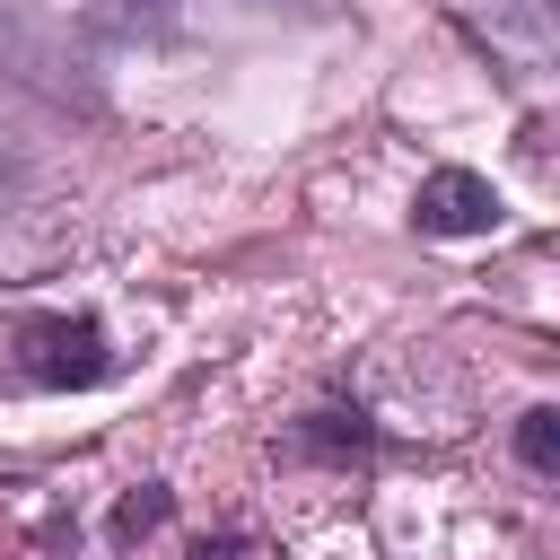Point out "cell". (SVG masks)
<instances>
[{"mask_svg":"<svg viewBox=\"0 0 560 560\" xmlns=\"http://www.w3.org/2000/svg\"><path fill=\"white\" fill-rule=\"evenodd\" d=\"M114 376V341L96 315L18 306L0 315V394H88Z\"/></svg>","mask_w":560,"mask_h":560,"instance_id":"obj_1","label":"cell"},{"mask_svg":"<svg viewBox=\"0 0 560 560\" xmlns=\"http://www.w3.org/2000/svg\"><path fill=\"white\" fill-rule=\"evenodd\" d=\"M289 455H298V464H368V455H376V420H368V411H341V402H332V411H306V420L289 429Z\"/></svg>","mask_w":560,"mask_h":560,"instance_id":"obj_5","label":"cell"},{"mask_svg":"<svg viewBox=\"0 0 560 560\" xmlns=\"http://www.w3.org/2000/svg\"><path fill=\"white\" fill-rule=\"evenodd\" d=\"M516 464L560 481V402H534V411L516 420Z\"/></svg>","mask_w":560,"mask_h":560,"instance_id":"obj_7","label":"cell"},{"mask_svg":"<svg viewBox=\"0 0 560 560\" xmlns=\"http://www.w3.org/2000/svg\"><path fill=\"white\" fill-rule=\"evenodd\" d=\"M499 219H508V201H499V184L472 175V166H429L420 192H411V228H420V236H490Z\"/></svg>","mask_w":560,"mask_h":560,"instance_id":"obj_3","label":"cell"},{"mask_svg":"<svg viewBox=\"0 0 560 560\" xmlns=\"http://www.w3.org/2000/svg\"><path fill=\"white\" fill-rule=\"evenodd\" d=\"M245 551H254L245 534H210V542H192V560H245Z\"/></svg>","mask_w":560,"mask_h":560,"instance_id":"obj_11","label":"cell"},{"mask_svg":"<svg viewBox=\"0 0 560 560\" xmlns=\"http://www.w3.org/2000/svg\"><path fill=\"white\" fill-rule=\"evenodd\" d=\"M499 79H560V0H438Z\"/></svg>","mask_w":560,"mask_h":560,"instance_id":"obj_2","label":"cell"},{"mask_svg":"<svg viewBox=\"0 0 560 560\" xmlns=\"http://www.w3.org/2000/svg\"><path fill=\"white\" fill-rule=\"evenodd\" d=\"M0 70L9 79H26V88H44L52 105H96V79H88V52L79 44H44L26 18H0Z\"/></svg>","mask_w":560,"mask_h":560,"instance_id":"obj_4","label":"cell"},{"mask_svg":"<svg viewBox=\"0 0 560 560\" xmlns=\"http://www.w3.org/2000/svg\"><path fill=\"white\" fill-rule=\"evenodd\" d=\"M166 508H175V499H166V481H131V490L114 499V516H105V542H114V551L149 542V534L166 525Z\"/></svg>","mask_w":560,"mask_h":560,"instance_id":"obj_6","label":"cell"},{"mask_svg":"<svg viewBox=\"0 0 560 560\" xmlns=\"http://www.w3.org/2000/svg\"><path fill=\"white\" fill-rule=\"evenodd\" d=\"M105 18H122V26H166V0H96Z\"/></svg>","mask_w":560,"mask_h":560,"instance_id":"obj_10","label":"cell"},{"mask_svg":"<svg viewBox=\"0 0 560 560\" xmlns=\"http://www.w3.org/2000/svg\"><path fill=\"white\" fill-rule=\"evenodd\" d=\"M18 192H26V149H18V131H0V219L18 210Z\"/></svg>","mask_w":560,"mask_h":560,"instance_id":"obj_9","label":"cell"},{"mask_svg":"<svg viewBox=\"0 0 560 560\" xmlns=\"http://www.w3.org/2000/svg\"><path fill=\"white\" fill-rule=\"evenodd\" d=\"M516 149H525V166H534V175H551V184H560V114H525V140H516Z\"/></svg>","mask_w":560,"mask_h":560,"instance_id":"obj_8","label":"cell"}]
</instances>
